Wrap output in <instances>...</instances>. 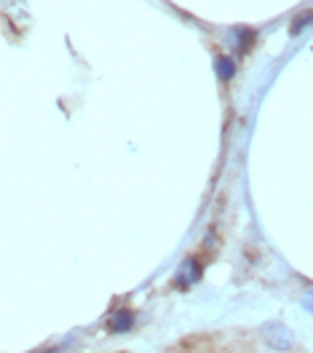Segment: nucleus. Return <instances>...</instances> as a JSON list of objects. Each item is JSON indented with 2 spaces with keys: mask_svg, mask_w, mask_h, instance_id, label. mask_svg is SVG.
I'll return each instance as SVG.
<instances>
[{
  "mask_svg": "<svg viewBox=\"0 0 313 353\" xmlns=\"http://www.w3.org/2000/svg\"><path fill=\"white\" fill-rule=\"evenodd\" d=\"M263 337L273 351H292L294 348V334L287 324L281 321H270V324H263Z\"/></svg>",
  "mask_w": 313,
  "mask_h": 353,
  "instance_id": "1",
  "label": "nucleus"
},
{
  "mask_svg": "<svg viewBox=\"0 0 313 353\" xmlns=\"http://www.w3.org/2000/svg\"><path fill=\"white\" fill-rule=\"evenodd\" d=\"M228 38H230V43L236 46L239 54H249L257 35H254V30H249V27H233V30L228 32Z\"/></svg>",
  "mask_w": 313,
  "mask_h": 353,
  "instance_id": "2",
  "label": "nucleus"
},
{
  "mask_svg": "<svg viewBox=\"0 0 313 353\" xmlns=\"http://www.w3.org/2000/svg\"><path fill=\"white\" fill-rule=\"evenodd\" d=\"M134 324V313L129 308H121L115 310L110 319H108V330L110 332H129Z\"/></svg>",
  "mask_w": 313,
  "mask_h": 353,
  "instance_id": "3",
  "label": "nucleus"
},
{
  "mask_svg": "<svg viewBox=\"0 0 313 353\" xmlns=\"http://www.w3.org/2000/svg\"><path fill=\"white\" fill-rule=\"evenodd\" d=\"M214 72H217V78L228 83L233 75H236V59L233 57H228V54H220L217 59H214Z\"/></svg>",
  "mask_w": 313,
  "mask_h": 353,
  "instance_id": "4",
  "label": "nucleus"
},
{
  "mask_svg": "<svg viewBox=\"0 0 313 353\" xmlns=\"http://www.w3.org/2000/svg\"><path fill=\"white\" fill-rule=\"evenodd\" d=\"M201 279V265L196 263L193 257L190 260H185V265H182V270H179L177 281L179 284H196Z\"/></svg>",
  "mask_w": 313,
  "mask_h": 353,
  "instance_id": "5",
  "label": "nucleus"
},
{
  "mask_svg": "<svg viewBox=\"0 0 313 353\" xmlns=\"http://www.w3.org/2000/svg\"><path fill=\"white\" fill-rule=\"evenodd\" d=\"M313 24V8H308V11H303V14H297L294 19H292L290 24V32L292 35H300L305 27H311Z\"/></svg>",
  "mask_w": 313,
  "mask_h": 353,
  "instance_id": "6",
  "label": "nucleus"
},
{
  "mask_svg": "<svg viewBox=\"0 0 313 353\" xmlns=\"http://www.w3.org/2000/svg\"><path fill=\"white\" fill-rule=\"evenodd\" d=\"M300 303H303V308L308 310V313H313V289H308V292H303Z\"/></svg>",
  "mask_w": 313,
  "mask_h": 353,
  "instance_id": "7",
  "label": "nucleus"
},
{
  "mask_svg": "<svg viewBox=\"0 0 313 353\" xmlns=\"http://www.w3.org/2000/svg\"><path fill=\"white\" fill-rule=\"evenodd\" d=\"M62 348H57V345H51V348H41V351H32V353H59Z\"/></svg>",
  "mask_w": 313,
  "mask_h": 353,
  "instance_id": "8",
  "label": "nucleus"
}]
</instances>
